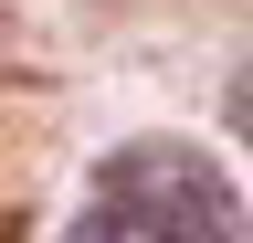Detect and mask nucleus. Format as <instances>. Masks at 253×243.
Instances as JSON below:
<instances>
[{"label":"nucleus","instance_id":"3","mask_svg":"<svg viewBox=\"0 0 253 243\" xmlns=\"http://www.w3.org/2000/svg\"><path fill=\"white\" fill-rule=\"evenodd\" d=\"M221 127L253 148V64H232V85H221Z\"/></svg>","mask_w":253,"mask_h":243},{"label":"nucleus","instance_id":"4","mask_svg":"<svg viewBox=\"0 0 253 243\" xmlns=\"http://www.w3.org/2000/svg\"><path fill=\"white\" fill-rule=\"evenodd\" d=\"M0 243H21V222H11V211H0Z\"/></svg>","mask_w":253,"mask_h":243},{"label":"nucleus","instance_id":"2","mask_svg":"<svg viewBox=\"0 0 253 243\" xmlns=\"http://www.w3.org/2000/svg\"><path fill=\"white\" fill-rule=\"evenodd\" d=\"M63 243H169V233H158V222H148L137 201H116V191H95V201L74 211V222H63Z\"/></svg>","mask_w":253,"mask_h":243},{"label":"nucleus","instance_id":"1","mask_svg":"<svg viewBox=\"0 0 253 243\" xmlns=\"http://www.w3.org/2000/svg\"><path fill=\"white\" fill-rule=\"evenodd\" d=\"M95 191L137 201V211H148L169 243H253L243 201H232V180H221L201 148H179V138H126V148H106Z\"/></svg>","mask_w":253,"mask_h":243}]
</instances>
